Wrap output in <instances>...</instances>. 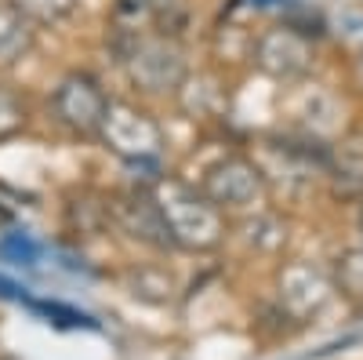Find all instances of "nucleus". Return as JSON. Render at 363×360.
<instances>
[{
	"label": "nucleus",
	"mask_w": 363,
	"mask_h": 360,
	"mask_svg": "<svg viewBox=\"0 0 363 360\" xmlns=\"http://www.w3.org/2000/svg\"><path fill=\"white\" fill-rule=\"evenodd\" d=\"M153 197L164 212V222L171 229L174 248L182 251H215L225 240V212L211 204L196 186L178 182V178L160 175L153 186Z\"/></svg>",
	"instance_id": "f257e3e1"
},
{
	"label": "nucleus",
	"mask_w": 363,
	"mask_h": 360,
	"mask_svg": "<svg viewBox=\"0 0 363 360\" xmlns=\"http://www.w3.org/2000/svg\"><path fill=\"white\" fill-rule=\"evenodd\" d=\"M124 73L142 95H174L189 77L186 48L171 33H135L124 48Z\"/></svg>",
	"instance_id": "f03ea898"
},
{
	"label": "nucleus",
	"mask_w": 363,
	"mask_h": 360,
	"mask_svg": "<svg viewBox=\"0 0 363 360\" xmlns=\"http://www.w3.org/2000/svg\"><path fill=\"white\" fill-rule=\"evenodd\" d=\"M99 142L116 153L124 164L135 168H157L160 153H164V128L157 116H149L145 109H138L135 102H120L113 99L102 128H99Z\"/></svg>",
	"instance_id": "7ed1b4c3"
},
{
	"label": "nucleus",
	"mask_w": 363,
	"mask_h": 360,
	"mask_svg": "<svg viewBox=\"0 0 363 360\" xmlns=\"http://www.w3.org/2000/svg\"><path fill=\"white\" fill-rule=\"evenodd\" d=\"M109 102L113 99L106 95V87L91 73L77 70V73H66L58 80L55 95H51V113L69 135L99 138V128H102V116H106Z\"/></svg>",
	"instance_id": "20e7f679"
},
{
	"label": "nucleus",
	"mask_w": 363,
	"mask_h": 360,
	"mask_svg": "<svg viewBox=\"0 0 363 360\" xmlns=\"http://www.w3.org/2000/svg\"><path fill=\"white\" fill-rule=\"evenodd\" d=\"M265 190L269 186H265L262 168L240 153L215 160L200 178V193L211 204H218L222 212H247V207H255L265 197Z\"/></svg>",
	"instance_id": "39448f33"
},
{
	"label": "nucleus",
	"mask_w": 363,
	"mask_h": 360,
	"mask_svg": "<svg viewBox=\"0 0 363 360\" xmlns=\"http://www.w3.org/2000/svg\"><path fill=\"white\" fill-rule=\"evenodd\" d=\"M251 55H255V66L265 77L284 80V84L301 80V77L313 70V58H316L313 55V40L301 33L298 26H287V22L262 29Z\"/></svg>",
	"instance_id": "423d86ee"
},
{
	"label": "nucleus",
	"mask_w": 363,
	"mask_h": 360,
	"mask_svg": "<svg viewBox=\"0 0 363 360\" xmlns=\"http://www.w3.org/2000/svg\"><path fill=\"white\" fill-rule=\"evenodd\" d=\"M109 215H113V222L124 229L128 236L142 240V244L157 248V251L174 248L171 229L164 222V212H160V204L153 197V186H138V190H131L124 197H113Z\"/></svg>",
	"instance_id": "0eeeda50"
},
{
	"label": "nucleus",
	"mask_w": 363,
	"mask_h": 360,
	"mask_svg": "<svg viewBox=\"0 0 363 360\" xmlns=\"http://www.w3.org/2000/svg\"><path fill=\"white\" fill-rule=\"evenodd\" d=\"M277 288H280V306L294 320H309L330 302L335 277H327L313 262H287L277 277Z\"/></svg>",
	"instance_id": "6e6552de"
},
{
	"label": "nucleus",
	"mask_w": 363,
	"mask_h": 360,
	"mask_svg": "<svg viewBox=\"0 0 363 360\" xmlns=\"http://www.w3.org/2000/svg\"><path fill=\"white\" fill-rule=\"evenodd\" d=\"M37 29L18 8L0 0V70H15L37 48Z\"/></svg>",
	"instance_id": "1a4fd4ad"
},
{
	"label": "nucleus",
	"mask_w": 363,
	"mask_h": 360,
	"mask_svg": "<svg viewBox=\"0 0 363 360\" xmlns=\"http://www.w3.org/2000/svg\"><path fill=\"white\" fill-rule=\"evenodd\" d=\"M128 8L149 15V18L157 22L160 33H171V37L182 33V26H186V15H189L186 0H128Z\"/></svg>",
	"instance_id": "9d476101"
},
{
	"label": "nucleus",
	"mask_w": 363,
	"mask_h": 360,
	"mask_svg": "<svg viewBox=\"0 0 363 360\" xmlns=\"http://www.w3.org/2000/svg\"><path fill=\"white\" fill-rule=\"evenodd\" d=\"M11 8H18L33 26H58L66 22L80 0H8Z\"/></svg>",
	"instance_id": "9b49d317"
},
{
	"label": "nucleus",
	"mask_w": 363,
	"mask_h": 360,
	"mask_svg": "<svg viewBox=\"0 0 363 360\" xmlns=\"http://www.w3.org/2000/svg\"><path fill=\"white\" fill-rule=\"evenodd\" d=\"M335 288H342L349 298H359L363 302V244L349 248L338 266H335Z\"/></svg>",
	"instance_id": "f8f14e48"
},
{
	"label": "nucleus",
	"mask_w": 363,
	"mask_h": 360,
	"mask_svg": "<svg viewBox=\"0 0 363 360\" xmlns=\"http://www.w3.org/2000/svg\"><path fill=\"white\" fill-rule=\"evenodd\" d=\"M22 128H26V102L8 84H0V142L22 135Z\"/></svg>",
	"instance_id": "ddd939ff"
},
{
	"label": "nucleus",
	"mask_w": 363,
	"mask_h": 360,
	"mask_svg": "<svg viewBox=\"0 0 363 360\" xmlns=\"http://www.w3.org/2000/svg\"><path fill=\"white\" fill-rule=\"evenodd\" d=\"M359 229H363V219H359Z\"/></svg>",
	"instance_id": "4468645a"
}]
</instances>
